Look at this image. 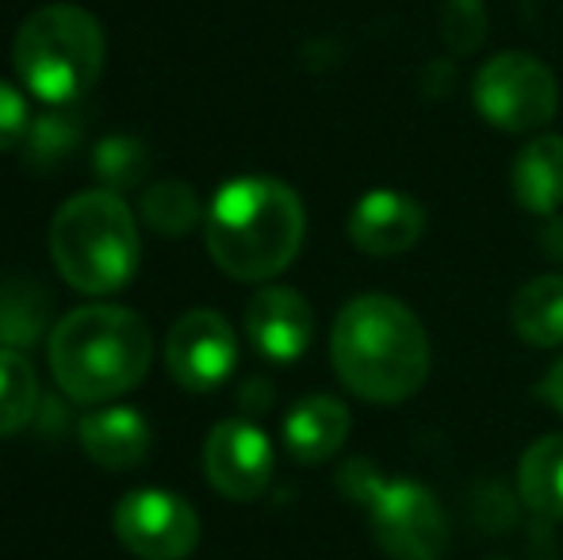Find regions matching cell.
<instances>
[{"label":"cell","instance_id":"cell-1","mask_svg":"<svg viewBox=\"0 0 563 560\" xmlns=\"http://www.w3.org/2000/svg\"><path fill=\"white\" fill-rule=\"evenodd\" d=\"M338 381L364 404H402L430 376V334L422 319L395 296L349 299L330 330Z\"/></svg>","mask_w":563,"mask_h":560},{"label":"cell","instance_id":"cell-2","mask_svg":"<svg viewBox=\"0 0 563 560\" xmlns=\"http://www.w3.org/2000/svg\"><path fill=\"white\" fill-rule=\"evenodd\" d=\"M208 254L227 277L257 284L288 270L303 250L307 211L276 177H234L216 193L203 219Z\"/></svg>","mask_w":563,"mask_h":560},{"label":"cell","instance_id":"cell-3","mask_svg":"<svg viewBox=\"0 0 563 560\" xmlns=\"http://www.w3.org/2000/svg\"><path fill=\"white\" fill-rule=\"evenodd\" d=\"M154 338L139 311L112 304L74 307L46 338L54 384L74 404H108L139 388L150 373Z\"/></svg>","mask_w":563,"mask_h":560},{"label":"cell","instance_id":"cell-4","mask_svg":"<svg viewBox=\"0 0 563 560\" xmlns=\"http://www.w3.org/2000/svg\"><path fill=\"white\" fill-rule=\"evenodd\" d=\"M46 239L58 277L85 296L126 288L142 265L139 219L112 188H92L62 204Z\"/></svg>","mask_w":563,"mask_h":560},{"label":"cell","instance_id":"cell-5","mask_svg":"<svg viewBox=\"0 0 563 560\" xmlns=\"http://www.w3.org/2000/svg\"><path fill=\"white\" fill-rule=\"evenodd\" d=\"M104 28L81 4H43L20 23L12 66L23 89L43 105H74L104 69Z\"/></svg>","mask_w":563,"mask_h":560},{"label":"cell","instance_id":"cell-6","mask_svg":"<svg viewBox=\"0 0 563 560\" xmlns=\"http://www.w3.org/2000/svg\"><path fill=\"white\" fill-rule=\"evenodd\" d=\"M338 484L368 510L372 538L391 560H445L449 518L426 484L402 476L387 480L368 461H349Z\"/></svg>","mask_w":563,"mask_h":560},{"label":"cell","instance_id":"cell-7","mask_svg":"<svg viewBox=\"0 0 563 560\" xmlns=\"http://www.w3.org/2000/svg\"><path fill=\"white\" fill-rule=\"evenodd\" d=\"M472 105L490 128L506 135H529L556 120L560 81L537 54L506 51L475 69Z\"/></svg>","mask_w":563,"mask_h":560},{"label":"cell","instance_id":"cell-8","mask_svg":"<svg viewBox=\"0 0 563 560\" xmlns=\"http://www.w3.org/2000/svg\"><path fill=\"white\" fill-rule=\"evenodd\" d=\"M112 530L139 560H185L200 546V515L165 487H134L112 510Z\"/></svg>","mask_w":563,"mask_h":560},{"label":"cell","instance_id":"cell-9","mask_svg":"<svg viewBox=\"0 0 563 560\" xmlns=\"http://www.w3.org/2000/svg\"><path fill=\"white\" fill-rule=\"evenodd\" d=\"M238 365L234 327L211 307H192L169 327L165 338V369L188 392H216L230 381Z\"/></svg>","mask_w":563,"mask_h":560},{"label":"cell","instance_id":"cell-10","mask_svg":"<svg viewBox=\"0 0 563 560\" xmlns=\"http://www.w3.org/2000/svg\"><path fill=\"white\" fill-rule=\"evenodd\" d=\"M276 453L261 426L245 419H223L211 426L203 441V476L219 495L234 503H250L273 484Z\"/></svg>","mask_w":563,"mask_h":560},{"label":"cell","instance_id":"cell-11","mask_svg":"<svg viewBox=\"0 0 563 560\" xmlns=\"http://www.w3.org/2000/svg\"><path fill=\"white\" fill-rule=\"evenodd\" d=\"M426 234V211L415 196L372 188L349 211V242L368 257H399Z\"/></svg>","mask_w":563,"mask_h":560},{"label":"cell","instance_id":"cell-12","mask_svg":"<svg viewBox=\"0 0 563 560\" xmlns=\"http://www.w3.org/2000/svg\"><path fill=\"white\" fill-rule=\"evenodd\" d=\"M245 334L268 361H296L314 338V311L296 288L265 284L245 304Z\"/></svg>","mask_w":563,"mask_h":560},{"label":"cell","instance_id":"cell-13","mask_svg":"<svg viewBox=\"0 0 563 560\" xmlns=\"http://www.w3.org/2000/svg\"><path fill=\"white\" fill-rule=\"evenodd\" d=\"M349 407L334 396H303L284 415V449L296 464H322L345 446Z\"/></svg>","mask_w":563,"mask_h":560},{"label":"cell","instance_id":"cell-14","mask_svg":"<svg viewBox=\"0 0 563 560\" xmlns=\"http://www.w3.org/2000/svg\"><path fill=\"white\" fill-rule=\"evenodd\" d=\"M510 188L529 216H556L563 204V135L529 139L514 157Z\"/></svg>","mask_w":563,"mask_h":560},{"label":"cell","instance_id":"cell-15","mask_svg":"<svg viewBox=\"0 0 563 560\" xmlns=\"http://www.w3.org/2000/svg\"><path fill=\"white\" fill-rule=\"evenodd\" d=\"M81 446L100 469L126 472L150 453V422L134 407H100L85 415Z\"/></svg>","mask_w":563,"mask_h":560},{"label":"cell","instance_id":"cell-16","mask_svg":"<svg viewBox=\"0 0 563 560\" xmlns=\"http://www.w3.org/2000/svg\"><path fill=\"white\" fill-rule=\"evenodd\" d=\"M510 322L521 342L533 350L563 345V273H544L521 284L510 304Z\"/></svg>","mask_w":563,"mask_h":560},{"label":"cell","instance_id":"cell-17","mask_svg":"<svg viewBox=\"0 0 563 560\" xmlns=\"http://www.w3.org/2000/svg\"><path fill=\"white\" fill-rule=\"evenodd\" d=\"M518 495L533 515L563 518V433H544L521 453Z\"/></svg>","mask_w":563,"mask_h":560},{"label":"cell","instance_id":"cell-18","mask_svg":"<svg viewBox=\"0 0 563 560\" xmlns=\"http://www.w3.org/2000/svg\"><path fill=\"white\" fill-rule=\"evenodd\" d=\"M51 322V296L31 277L0 284V350H31Z\"/></svg>","mask_w":563,"mask_h":560},{"label":"cell","instance_id":"cell-19","mask_svg":"<svg viewBox=\"0 0 563 560\" xmlns=\"http://www.w3.org/2000/svg\"><path fill=\"white\" fill-rule=\"evenodd\" d=\"M38 411V376L27 353L0 350V438H12Z\"/></svg>","mask_w":563,"mask_h":560},{"label":"cell","instance_id":"cell-20","mask_svg":"<svg viewBox=\"0 0 563 560\" xmlns=\"http://www.w3.org/2000/svg\"><path fill=\"white\" fill-rule=\"evenodd\" d=\"M142 219L157 234H188L200 223V196L185 180H157L142 193Z\"/></svg>","mask_w":563,"mask_h":560},{"label":"cell","instance_id":"cell-21","mask_svg":"<svg viewBox=\"0 0 563 560\" xmlns=\"http://www.w3.org/2000/svg\"><path fill=\"white\" fill-rule=\"evenodd\" d=\"M441 39H445L449 54H456V58L479 51V43L487 39V8H483V0H441Z\"/></svg>","mask_w":563,"mask_h":560},{"label":"cell","instance_id":"cell-22","mask_svg":"<svg viewBox=\"0 0 563 560\" xmlns=\"http://www.w3.org/2000/svg\"><path fill=\"white\" fill-rule=\"evenodd\" d=\"M97 173L108 188H134L146 173V150L139 146L134 139H104L97 146Z\"/></svg>","mask_w":563,"mask_h":560},{"label":"cell","instance_id":"cell-23","mask_svg":"<svg viewBox=\"0 0 563 560\" xmlns=\"http://www.w3.org/2000/svg\"><path fill=\"white\" fill-rule=\"evenodd\" d=\"M74 128L77 123L69 120V116H43V120H35L27 131V139H23L27 142V162H35V165L62 162L77 142Z\"/></svg>","mask_w":563,"mask_h":560},{"label":"cell","instance_id":"cell-24","mask_svg":"<svg viewBox=\"0 0 563 560\" xmlns=\"http://www.w3.org/2000/svg\"><path fill=\"white\" fill-rule=\"evenodd\" d=\"M31 131V112L20 89H12L8 81H0V154L12 146H20Z\"/></svg>","mask_w":563,"mask_h":560},{"label":"cell","instance_id":"cell-25","mask_svg":"<svg viewBox=\"0 0 563 560\" xmlns=\"http://www.w3.org/2000/svg\"><path fill=\"white\" fill-rule=\"evenodd\" d=\"M537 396H541L552 411L563 415V353L549 365V373L541 376V384H537Z\"/></svg>","mask_w":563,"mask_h":560},{"label":"cell","instance_id":"cell-26","mask_svg":"<svg viewBox=\"0 0 563 560\" xmlns=\"http://www.w3.org/2000/svg\"><path fill=\"white\" fill-rule=\"evenodd\" d=\"M541 246H544V254L549 257H563V216H549V231H544V239H541Z\"/></svg>","mask_w":563,"mask_h":560},{"label":"cell","instance_id":"cell-27","mask_svg":"<svg viewBox=\"0 0 563 560\" xmlns=\"http://www.w3.org/2000/svg\"><path fill=\"white\" fill-rule=\"evenodd\" d=\"M487 560H503V557H487Z\"/></svg>","mask_w":563,"mask_h":560}]
</instances>
